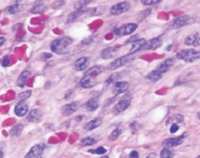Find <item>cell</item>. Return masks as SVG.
<instances>
[{
	"label": "cell",
	"instance_id": "1",
	"mask_svg": "<svg viewBox=\"0 0 200 158\" xmlns=\"http://www.w3.org/2000/svg\"><path fill=\"white\" fill-rule=\"evenodd\" d=\"M73 43V39L69 37H63L61 39H55L50 44L51 50L58 54H64L68 51V46Z\"/></svg>",
	"mask_w": 200,
	"mask_h": 158
},
{
	"label": "cell",
	"instance_id": "2",
	"mask_svg": "<svg viewBox=\"0 0 200 158\" xmlns=\"http://www.w3.org/2000/svg\"><path fill=\"white\" fill-rule=\"evenodd\" d=\"M176 57L178 59H182V60L191 63L193 61H196L200 59V51H197L193 49H182L180 51L177 53Z\"/></svg>",
	"mask_w": 200,
	"mask_h": 158
},
{
	"label": "cell",
	"instance_id": "3",
	"mask_svg": "<svg viewBox=\"0 0 200 158\" xmlns=\"http://www.w3.org/2000/svg\"><path fill=\"white\" fill-rule=\"evenodd\" d=\"M134 54H127V55L122 56V57L116 59H114L113 62H111V63L108 65V69L110 70V71H114V70H117V69L125 65L126 64L129 63L130 61H132L133 59H134Z\"/></svg>",
	"mask_w": 200,
	"mask_h": 158
},
{
	"label": "cell",
	"instance_id": "4",
	"mask_svg": "<svg viewBox=\"0 0 200 158\" xmlns=\"http://www.w3.org/2000/svg\"><path fill=\"white\" fill-rule=\"evenodd\" d=\"M138 28V25L136 24H126V25H122L119 28L114 29V34L118 36H124V35H129V34H133Z\"/></svg>",
	"mask_w": 200,
	"mask_h": 158
},
{
	"label": "cell",
	"instance_id": "5",
	"mask_svg": "<svg viewBox=\"0 0 200 158\" xmlns=\"http://www.w3.org/2000/svg\"><path fill=\"white\" fill-rule=\"evenodd\" d=\"M193 22V19L188 16V15H183V16H180V17L176 18L175 20H173L172 22L170 23V26L173 29H179L186 25H191Z\"/></svg>",
	"mask_w": 200,
	"mask_h": 158
},
{
	"label": "cell",
	"instance_id": "6",
	"mask_svg": "<svg viewBox=\"0 0 200 158\" xmlns=\"http://www.w3.org/2000/svg\"><path fill=\"white\" fill-rule=\"evenodd\" d=\"M130 3L128 1H124V2L118 3L117 4L113 5L111 8H110V13L112 15H120L124 14L125 12H127L128 10L129 9Z\"/></svg>",
	"mask_w": 200,
	"mask_h": 158
},
{
	"label": "cell",
	"instance_id": "7",
	"mask_svg": "<svg viewBox=\"0 0 200 158\" xmlns=\"http://www.w3.org/2000/svg\"><path fill=\"white\" fill-rule=\"evenodd\" d=\"M89 63H90V61H89L88 57H81L73 62V68L75 71H84L88 68Z\"/></svg>",
	"mask_w": 200,
	"mask_h": 158
},
{
	"label": "cell",
	"instance_id": "8",
	"mask_svg": "<svg viewBox=\"0 0 200 158\" xmlns=\"http://www.w3.org/2000/svg\"><path fill=\"white\" fill-rule=\"evenodd\" d=\"M79 106H80V102L78 101H73L69 104H67L62 107V114L65 116H68L73 114V112H75L79 108Z\"/></svg>",
	"mask_w": 200,
	"mask_h": 158
},
{
	"label": "cell",
	"instance_id": "9",
	"mask_svg": "<svg viewBox=\"0 0 200 158\" xmlns=\"http://www.w3.org/2000/svg\"><path fill=\"white\" fill-rule=\"evenodd\" d=\"M44 148V147L42 145H35L30 149V151L25 156V158H42Z\"/></svg>",
	"mask_w": 200,
	"mask_h": 158
},
{
	"label": "cell",
	"instance_id": "10",
	"mask_svg": "<svg viewBox=\"0 0 200 158\" xmlns=\"http://www.w3.org/2000/svg\"><path fill=\"white\" fill-rule=\"evenodd\" d=\"M87 11H88V8H87V6H83V7L76 8L75 11H73V12H72L70 14L68 15V19H67V22L72 23L73 22V21H75L78 18H79L80 16L84 14Z\"/></svg>",
	"mask_w": 200,
	"mask_h": 158
},
{
	"label": "cell",
	"instance_id": "11",
	"mask_svg": "<svg viewBox=\"0 0 200 158\" xmlns=\"http://www.w3.org/2000/svg\"><path fill=\"white\" fill-rule=\"evenodd\" d=\"M162 44H163V41H162L161 38L159 37H157V38H154V39H149L148 41H146V44L144 46L143 49H151V50H155L161 46Z\"/></svg>",
	"mask_w": 200,
	"mask_h": 158
},
{
	"label": "cell",
	"instance_id": "12",
	"mask_svg": "<svg viewBox=\"0 0 200 158\" xmlns=\"http://www.w3.org/2000/svg\"><path fill=\"white\" fill-rule=\"evenodd\" d=\"M130 104H131V99L130 98H123L114 105V111L117 114L124 111L129 106Z\"/></svg>",
	"mask_w": 200,
	"mask_h": 158
},
{
	"label": "cell",
	"instance_id": "13",
	"mask_svg": "<svg viewBox=\"0 0 200 158\" xmlns=\"http://www.w3.org/2000/svg\"><path fill=\"white\" fill-rule=\"evenodd\" d=\"M96 85L95 77L90 76H83L82 80L79 82V85L84 89H89Z\"/></svg>",
	"mask_w": 200,
	"mask_h": 158
},
{
	"label": "cell",
	"instance_id": "14",
	"mask_svg": "<svg viewBox=\"0 0 200 158\" xmlns=\"http://www.w3.org/2000/svg\"><path fill=\"white\" fill-rule=\"evenodd\" d=\"M183 136H179V137H175V138H169L167 139L163 142V146L164 148H170L173 146H179L183 142Z\"/></svg>",
	"mask_w": 200,
	"mask_h": 158
},
{
	"label": "cell",
	"instance_id": "15",
	"mask_svg": "<svg viewBox=\"0 0 200 158\" xmlns=\"http://www.w3.org/2000/svg\"><path fill=\"white\" fill-rule=\"evenodd\" d=\"M174 63H175V60L173 59H167L157 67L156 71H158L161 74L166 73L167 71H169V69L174 65Z\"/></svg>",
	"mask_w": 200,
	"mask_h": 158
},
{
	"label": "cell",
	"instance_id": "16",
	"mask_svg": "<svg viewBox=\"0 0 200 158\" xmlns=\"http://www.w3.org/2000/svg\"><path fill=\"white\" fill-rule=\"evenodd\" d=\"M24 7V4L22 0H18V1H16L13 4L8 6V7L5 9V11L7 13H8L9 14H17L18 12H19L21 10H23Z\"/></svg>",
	"mask_w": 200,
	"mask_h": 158
},
{
	"label": "cell",
	"instance_id": "17",
	"mask_svg": "<svg viewBox=\"0 0 200 158\" xmlns=\"http://www.w3.org/2000/svg\"><path fill=\"white\" fill-rule=\"evenodd\" d=\"M29 110V106L24 101H19L14 108V113L18 116H24Z\"/></svg>",
	"mask_w": 200,
	"mask_h": 158
},
{
	"label": "cell",
	"instance_id": "18",
	"mask_svg": "<svg viewBox=\"0 0 200 158\" xmlns=\"http://www.w3.org/2000/svg\"><path fill=\"white\" fill-rule=\"evenodd\" d=\"M117 54V49L114 47H108L105 48L101 51L100 56L103 59H108L113 58Z\"/></svg>",
	"mask_w": 200,
	"mask_h": 158
},
{
	"label": "cell",
	"instance_id": "19",
	"mask_svg": "<svg viewBox=\"0 0 200 158\" xmlns=\"http://www.w3.org/2000/svg\"><path fill=\"white\" fill-rule=\"evenodd\" d=\"M146 44V40L144 39H137L136 41H134L132 43V46L129 49V54H134L136 52H139L140 50H143V48Z\"/></svg>",
	"mask_w": 200,
	"mask_h": 158
},
{
	"label": "cell",
	"instance_id": "20",
	"mask_svg": "<svg viewBox=\"0 0 200 158\" xmlns=\"http://www.w3.org/2000/svg\"><path fill=\"white\" fill-rule=\"evenodd\" d=\"M129 88V84L126 81H117L115 82L114 87H113V94L114 95H119L121 93L127 91Z\"/></svg>",
	"mask_w": 200,
	"mask_h": 158
},
{
	"label": "cell",
	"instance_id": "21",
	"mask_svg": "<svg viewBox=\"0 0 200 158\" xmlns=\"http://www.w3.org/2000/svg\"><path fill=\"white\" fill-rule=\"evenodd\" d=\"M184 44L186 45H193V46H198L200 45V36L198 34H190L185 39Z\"/></svg>",
	"mask_w": 200,
	"mask_h": 158
},
{
	"label": "cell",
	"instance_id": "22",
	"mask_svg": "<svg viewBox=\"0 0 200 158\" xmlns=\"http://www.w3.org/2000/svg\"><path fill=\"white\" fill-rule=\"evenodd\" d=\"M28 119L31 122H39L41 121V112L39 111V110H32L31 111L28 115Z\"/></svg>",
	"mask_w": 200,
	"mask_h": 158
},
{
	"label": "cell",
	"instance_id": "23",
	"mask_svg": "<svg viewBox=\"0 0 200 158\" xmlns=\"http://www.w3.org/2000/svg\"><path fill=\"white\" fill-rule=\"evenodd\" d=\"M31 75L29 71H23L22 73L20 74V76H18L17 80V85L19 86L20 88H23L25 86V84H26V81H27L28 78L29 77V76Z\"/></svg>",
	"mask_w": 200,
	"mask_h": 158
},
{
	"label": "cell",
	"instance_id": "24",
	"mask_svg": "<svg viewBox=\"0 0 200 158\" xmlns=\"http://www.w3.org/2000/svg\"><path fill=\"white\" fill-rule=\"evenodd\" d=\"M183 121H184V117H183V116H182V115H173V116H170L167 120L166 125L167 126H169V125L173 124H178V123H182V122H183Z\"/></svg>",
	"mask_w": 200,
	"mask_h": 158
},
{
	"label": "cell",
	"instance_id": "25",
	"mask_svg": "<svg viewBox=\"0 0 200 158\" xmlns=\"http://www.w3.org/2000/svg\"><path fill=\"white\" fill-rule=\"evenodd\" d=\"M101 124H102V120L99 119V118H96V119L92 120L91 121L87 123L84 126V129L87 130V131H92V130L95 129L98 127H99Z\"/></svg>",
	"mask_w": 200,
	"mask_h": 158
},
{
	"label": "cell",
	"instance_id": "26",
	"mask_svg": "<svg viewBox=\"0 0 200 158\" xmlns=\"http://www.w3.org/2000/svg\"><path fill=\"white\" fill-rule=\"evenodd\" d=\"M103 71V67L99 65L93 66L92 68L88 69V71H86V73L84 74V76H93V77H96L97 76L100 75L102 73Z\"/></svg>",
	"mask_w": 200,
	"mask_h": 158
},
{
	"label": "cell",
	"instance_id": "27",
	"mask_svg": "<svg viewBox=\"0 0 200 158\" xmlns=\"http://www.w3.org/2000/svg\"><path fill=\"white\" fill-rule=\"evenodd\" d=\"M98 101L95 99H90L84 104V108L88 111H94L98 109Z\"/></svg>",
	"mask_w": 200,
	"mask_h": 158
},
{
	"label": "cell",
	"instance_id": "28",
	"mask_svg": "<svg viewBox=\"0 0 200 158\" xmlns=\"http://www.w3.org/2000/svg\"><path fill=\"white\" fill-rule=\"evenodd\" d=\"M146 78L148 79V80H151V81L157 82V81H159V80L162 78V74L160 73V72H159L158 71H156V70H154V71L149 72V73L147 75Z\"/></svg>",
	"mask_w": 200,
	"mask_h": 158
},
{
	"label": "cell",
	"instance_id": "29",
	"mask_svg": "<svg viewBox=\"0 0 200 158\" xmlns=\"http://www.w3.org/2000/svg\"><path fill=\"white\" fill-rule=\"evenodd\" d=\"M97 142L95 139L93 138V137H90V136H88V137H84L80 141V145L83 146H93Z\"/></svg>",
	"mask_w": 200,
	"mask_h": 158
},
{
	"label": "cell",
	"instance_id": "30",
	"mask_svg": "<svg viewBox=\"0 0 200 158\" xmlns=\"http://www.w3.org/2000/svg\"><path fill=\"white\" fill-rule=\"evenodd\" d=\"M45 9H46V6L44 3H39V4L35 5L34 7H33L32 9L30 10V12L32 14H40V13L44 12Z\"/></svg>",
	"mask_w": 200,
	"mask_h": 158
},
{
	"label": "cell",
	"instance_id": "31",
	"mask_svg": "<svg viewBox=\"0 0 200 158\" xmlns=\"http://www.w3.org/2000/svg\"><path fill=\"white\" fill-rule=\"evenodd\" d=\"M174 154L168 148H164L160 152V157L161 158H173Z\"/></svg>",
	"mask_w": 200,
	"mask_h": 158
},
{
	"label": "cell",
	"instance_id": "32",
	"mask_svg": "<svg viewBox=\"0 0 200 158\" xmlns=\"http://www.w3.org/2000/svg\"><path fill=\"white\" fill-rule=\"evenodd\" d=\"M23 128H24V127H23L22 124L16 125L11 130V134H12L13 136H19L21 132H22Z\"/></svg>",
	"mask_w": 200,
	"mask_h": 158
},
{
	"label": "cell",
	"instance_id": "33",
	"mask_svg": "<svg viewBox=\"0 0 200 158\" xmlns=\"http://www.w3.org/2000/svg\"><path fill=\"white\" fill-rule=\"evenodd\" d=\"M120 134H121V131L119 129H115L112 133L110 134L109 137H108L109 141H115L120 136Z\"/></svg>",
	"mask_w": 200,
	"mask_h": 158
},
{
	"label": "cell",
	"instance_id": "34",
	"mask_svg": "<svg viewBox=\"0 0 200 158\" xmlns=\"http://www.w3.org/2000/svg\"><path fill=\"white\" fill-rule=\"evenodd\" d=\"M30 95H31V90H28V91H25V92L20 93L18 95V99H19L20 101H24V100L29 97Z\"/></svg>",
	"mask_w": 200,
	"mask_h": 158
},
{
	"label": "cell",
	"instance_id": "35",
	"mask_svg": "<svg viewBox=\"0 0 200 158\" xmlns=\"http://www.w3.org/2000/svg\"><path fill=\"white\" fill-rule=\"evenodd\" d=\"M93 1V0H79L75 3V8H78L83 7V6H87V5Z\"/></svg>",
	"mask_w": 200,
	"mask_h": 158
},
{
	"label": "cell",
	"instance_id": "36",
	"mask_svg": "<svg viewBox=\"0 0 200 158\" xmlns=\"http://www.w3.org/2000/svg\"><path fill=\"white\" fill-rule=\"evenodd\" d=\"M89 152H92L93 154H98V155H103V154L106 153L107 150L103 147V146H100L98 148H97L96 150H89Z\"/></svg>",
	"mask_w": 200,
	"mask_h": 158
},
{
	"label": "cell",
	"instance_id": "37",
	"mask_svg": "<svg viewBox=\"0 0 200 158\" xmlns=\"http://www.w3.org/2000/svg\"><path fill=\"white\" fill-rule=\"evenodd\" d=\"M162 1H163V0H141L142 3L144 5L157 4V3L162 2Z\"/></svg>",
	"mask_w": 200,
	"mask_h": 158
},
{
	"label": "cell",
	"instance_id": "38",
	"mask_svg": "<svg viewBox=\"0 0 200 158\" xmlns=\"http://www.w3.org/2000/svg\"><path fill=\"white\" fill-rule=\"evenodd\" d=\"M2 65L3 67H7V66L9 65V56L7 55L5 56L4 58L2 59Z\"/></svg>",
	"mask_w": 200,
	"mask_h": 158
},
{
	"label": "cell",
	"instance_id": "39",
	"mask_svg": "<svg viewBox=\"0 0 200 158\" xmlns=\"http://www.w3.org/2000/svg\"><path fill=\"white\" fill-rule=\"evenodd\" d=\"M130 128L132 130L133 133H136V132H138V130L139 129V127L137 122H134V123H132V124L130 125Z\"/></svg>",
	"mask_w": 200,
	"mask_h": 158
},
{
	"label": "cell",
	"instance_id": "40",
	"mask_svg": "<svg viewBox=\"0 0 200 158\" xmlns=\"http://www.w3.org/2000/svg\"><path fill=\"white\" fill-rule=\"evenodd\" d=\"M178 129H179V127H178V125H177V124H173V125H171L170 129H169V131H170L171 133H175V132H178Z\"/></svg>",
	"mask_w": 200,
	"mask_h": 158
},
{
	"label": "cell",
	"instance_id": "41",
	"mask_svg": "<svg viewBox=\"0 0 200 158\" xmlns=\"http://www.w3.org/2000/svg\"><path fill=\"white\" fill-rule=\"evenodd\" d=\"M116 80H117V76H116V75H113V76H111L108 79L107 82L108 83V84H110V83H113Z\"/></svg>",
	"mask_w": 200,
	"mask_h": 158
},
{
	"label": "cell",
	"instance_id": "42",
	"mask_svg": "<svg viewBox=\"0 0 200 158\" xmlns=\"http://www.w3.org/2000/svg\"><path fill=\"white\" fill-rule=\"evenodd\" d=\"M129 158H139V153H138V151H131L129 154Z\"/></svg>",
	"mask_w": 200,
	"mask_h": 158
},
{
	"label": "cell",
	"instance_id": "43",
	"mask_svg": "<svg viewBox=\"0 0 200 158\" xmlns=\"http://www.w3.org/2000/svg\"><path fill=\"white\" fill-rule=\"evenodd\" d=\"M137 39H139V35H134L132 38H130L129 40H128L126 43H127V44H129V43H133V42L136 41Z\"/></svg>",
	"mask_w": 200,
	"mask_h": 158
},
{
	"label": "cell",
	"instance_id": "44",
	"mask_svg": "<svg viewBox=\"0 0 200 158\" xmlns=\"http://www.w3.org/2000/svg\"><path fill=\"white\" fill-rule=\"evenodd\" d=\"M52 56H53V55H52L51 54L44 53V54H43V58H44V59H49V58H51Z\"/></svg>",
	"mask_w": 200,
	"mask_h": 158
},
{
	"label": "cell",
	"instance_id": "45",
	"mask_svg": "<svg viewBox=\"0 0 200 158\" xmlns=\"http://www.w3.org/2000/svg\"><path fill=\"white\" fill-rule=\"evenodd\" d=\"M146 158H156V154L154 153V152H152L149 155V156H147Z\"/></svg>",
	"mask_w": 200,
	"mask_h": 158
},
{
	"label": "cell",
	"instance_id": "46",
	"mask_svg": "<svg viewBox=\"0 0 200 158\" xmlns=\"http://www.w3.org/2000/svg\"><path fill=\"white\" fill-rule=\"evenodd\" d=\"M5 43V39L3 37H0V46H2L3 44Z\"/></svg>",
	"mask_w": 200,
	"mask_h": 158
},
{
	"label": "cell",
	"instance_id": "47",
	"mask_svg": "<svg viewBox=\"0 0 200 158\" xmlns=\"http://www.w3.org/2000/svg\"><path fill=\"white\" fill-rule=\"evenodd\" d=\"M3 153L2 152V151L0 150V158H3Z\"/></svg>",
	"mask_w": 200,
	"mask_h": 158
},
{
	"label": "cell",
	"instance_id": "48",
	"mask_svg": "<svg viewBox=\"0 0 200 158\" xmlns=\"http://www.w3.org/2000/svg\"><path fill=\"white\" fill-rule=\"evenodd\" d=\"M102 158H108V156H103Z\"/></svg>",
	"mask_w": 200,
	"mask_h": 158
},
{
	"label": "cell",
	"instance_id": "49",
	"mask_svg": "<svg viewBox=\"0 0 200 158\" xmlns=\"http://www.w3.org/2000/svg\"><path fill=\"white\" fill-rule=\"evenodd\" d=\"M198 118H199V119H200V112H199V113H198Z\"/></svg>",
	"mask_w": 200,
	"mask_h": 158
},
{
	"label": "cell",
	"instance_id": "50",
	"mask_svg": "<svg viewBox=\"0 0 200 158\" xmlns=\"http://www.w3.org/2000/svg\"><path fill=\"white\" fill-rule=\"evenodd\" d=\"M197 158H200V155H199V156H198V157H197Z\"/></svg>",
	"mask_w": 200,
	"mask_h": 158
}]
</instances>
